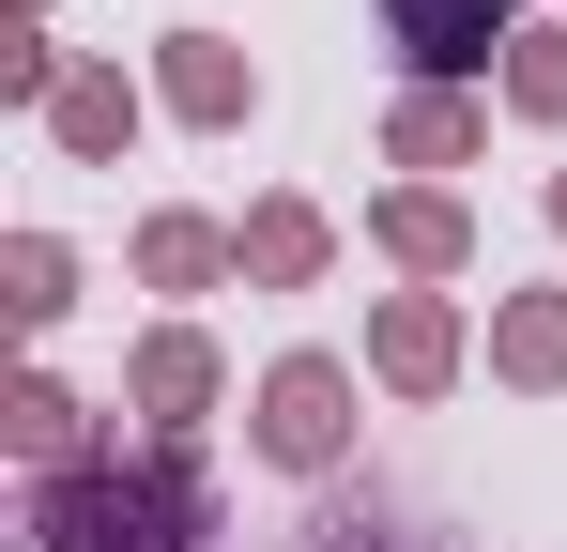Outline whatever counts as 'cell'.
Listing matches in <instances>:
<instances>
[{"label": "cell", "mask_w": 567, "mask_h": 552, "mask_svg": "<svg viewBox=\"0 0 567 552\" xmlns=\"http://www.w3.org/2000/svg\"><path fill=\"white\" fill-rule=\"evenodd\" d=\"M307 552H414V538H369L353 507H322V522H307Z\"/></svg>", "instance_id": "2e32d148"}, {"label": "cell", "mask_w": 567, "mask_h": 552, "mask_svg": "<svg viewBox=\"0 0 567 552\" xmlns=\"http://www.w3.org/2000/svg\"><path fill=\"white\" fill-rule=\"evenodd\" d=\"M369 354H383V384H414V399H430V384L461 368V323H445L430 292H399V307H383V323H369Z\"/></svg>", "instance_id": "277c9868"}, {"label": "cell", "mask_w": 567, "mask_h": 552, "mask_svg": "<svg viewBox=\"0 0 567 552\" xmlns=\"http://www.w3.org/2000/svg\"><path fill=\"white\" fill-rule=\"evenodd\" d=\"M31 552H230L215 538V476L185 446L154 460H78L31 491Z\"/></svg>", "instance_id": "6da1fadb"}, {"label": "cell", "mask_w": 567, "mask_h": 552, "mask_svg": "<svg viewBox=\"0 0 567 552\" xmlns=\"http://www.w3.org/2000/svg\"><path fill=\"white\" fill-rule=\"evenodd\" d=\"M62 246H47V231H16V323H62V307H78V292H62Z\"/></svg>", "instance_id": "9a60e30c"}, {"label": "cell", "mask_w": 567, "mask_h": 552, "mask_svg": "<svg viewBox=\"0 0 567 552\" xmlns=\"http://www.w3.org/2000/svg\"><path fill=\"white\" fill-rule=\"evenodd\" d=\"M47 123H62V154H123V139H138V92H123V78H62Z\"/></svg>", "instance_id": "8992f818"}, {"label": "cell", "mask_w": 567, "mask_h": 552, "mask_svg": "<svg viewBox=\"0 0 567 552\" xmlns=\"http://www.w3.org/2000/svg\"><path fill=\"white\" fill-rule=\"evenodd\" d=\"M16 460L78 476V399H62V384H16Z\"/></svg>", "instance_id": "4fadbf2b"}, {"label": "cell", "mask_w": 567, "mask_h": 552, "mask_svg": "<svg viewBox=\"0 0 567 552\" xmlns=\"http://www.w3.org/2000/svg\"><path fill=\"white\" fill-rule=\"evenodd\" d=\"M553 231H567V184H553Z\"/></svg>", "instance_id": "e0dca14e"}, {"label": "cell", "mask_w": 567, "mask_h": 552, "mask_svg": "<svg viewBox=\"0 0 567 552\" xmlns=\"http://www.w3.org/2000/svg\"><path fill=\"white\" fill-rule=\"evenodd\" d=\"M199 399H215V354H199L185 323H169V338H154V354H138V415H169V430H185Z\"/></svg>", "instance_id": "30bf717a"}, {"label": "cell", "mask_w": 567, "mask_h": 552, "mask_svg": "<svg viewBox=\"0 0 567 552\" xmlns=\"http://www.w3.org/2000/svg\"><path fill=\"white\" fill-rule=\"evenodd\" d=\"M261 460H277V476H338V460H353V368L338 354H277V384H261Z\"/></svg>", "instance_id": "7a4b0ae2"}, {"label": "cell", "mask_w": 567, "mask_h": 552, "mask_svg": "<svg viewBox=\"0 0 567 552\" xmlns=\"http://www.w3.org/2000/svg\"><path fill=\"white\" fill-rule=\"evenodd\" d=\"M506 92H522L537 123H567V31H522V47H506Z\"/></svg>", "instance_id": "5bb4252c"}, {"label": "cell", "mask_w": 567, "mask_h": 552, "mask_svg": "<svg viewBox=\"0 0 567 552\" xmlns=\"http://www.w3.org/2000/svg\"><path fill=\"white\" fill-rule=\"evenodd\" d=\"M246 62H230V47H215V31H169V108H185V123H246Z\"/></svg>", "instance_id": "5b68a950"}, {"label": "cell", "mask_w": 567, "mask_h": 552, "mask_svg": "<svg viewBox=\"0 0 567 552\" xmlns=\"http://www.w3.org/2000/svg\"><path fill=\"white\" fill-rule=\"evenodd\" d=\"M246 276L307 292V276H322V215H307V200H261V215H246Z\"/></svg>", "instance_id": "ba28073f"}, {"label": "cell", "mask_w": 567, "mask_h": 552, "mask_svg": "<svg viewBox=\"0 0 567 552\" xmlns=\"http://www.w3.org/2000/svg\"><path fill=\"white\" fill-rule=\"evenodd\" d=\"M383 31H399L430 78H475V62L506 47V0H383Z\"/></svg>", "instance_id": "3957f363"}, {"label": "cell", "mask_w": 567, "mask_h": 552, "mask_svg": "<svg viewBox=\"0 0 567 552\" xmlns=\"http://www.w3.org/2000/svg\"><path fill=\"white\" fill-rule=\"evenodd\" d=\"M491 354H506V384H567V292H522L491 323Z\"/></svg>", "instance_id": "52a82bcc"}, {"label": "cell", "mask_w": 567, "mask_h": 552, "mask_svg": "<svg viewBox=\"0 0 567 552\" xmlns=\"http://www.w3.org/2000/svg\"><path fill=\"white\" fill-rule=\"evenodd\" d=\"M383 246H399L414 276H445L461 262V200H445V184H399V200H383Z\"/></svg>", "instance_id": "9c48e42d"}, {"label": "cell", "mask_w": 567, "mask_h": 552, "mask_svg": "<svg viewBox=\"0 0 567 552\" xmlns=\"http://www.w3.org/2000/svg\"><path fill=\"white\" fill-rule=\"evenodd\" d=\"M230 262H246V246H215L199 215H154V231H138V276H154V292H199V276H230Z\"/></svg>", "instance_id": "8fae6325"}, {"label": "cell", "mask_w": 567, "mask_h": 552, "mask_svg": "<svg viewBox=\"0 0 567 552\" xmlns=\"http://www.w3.org/2000/svg\"><path fill=\"white\" fill-rule=\"evenodd\" d=\"M383 139H399L414 170H461V154H475V108H461V92H414V108H399Z\"/></svg>", "instance_id": "7c38bea8"}]
</instances>
